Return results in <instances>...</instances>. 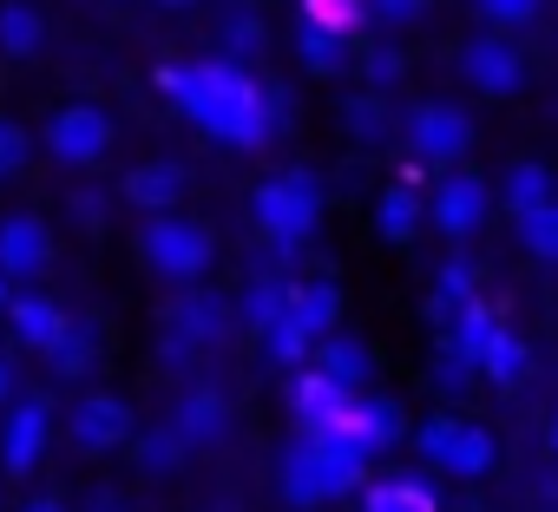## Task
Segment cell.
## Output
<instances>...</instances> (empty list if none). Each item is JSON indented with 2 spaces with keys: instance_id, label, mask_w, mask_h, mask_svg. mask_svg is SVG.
I'll return each instance as SVG.
<instances>
[{
  "instance_id": "obj_7",
  "label": "cell",
  "mask_w": 558,
  "mask_h": 512,
  "mask_svg": "<svg viewBox=\"0 0 558 512\" xmlns=\"http://www.w3.org/2000/svg\"><path fill=\"white\" fill-rule=\"evenodd\" d=\"M323 427H336L349 447H362V453L375 460L381 447H395V440H401V407H395V401H381V394H349V401L336 407V420H323Z\"/></svg>"
},
{
  "instance_id": "obj_5",
  "label": "cell",
  "mask_w": 558,
  "mask_h": 512,
  "mask_svg": "<svg viewBox=\"0 0 558 512\" xmlns=\"http://www.w3.org/2000/svg\"><path fill=\"white\" fill-rule=\"evenodd\" d=\"M414 440H421V453H427L434 466H447V473H460V479H480V473L493 466V434H486V427H466V420L434 414Z\"/></svg>"
},
{
  "instance_id": "obj_21",
  "label": "cell",
  "mask_w": 558,
  "mask_h": 512,
  "mask_svg": "<svg viewBox=\"0 0 558 512\" xmlns=\"http://www.w3.org/2000/svg\"><path fill=\"white\" fill-rule=\"evenodd\" d=\"M316 368L355 394V388L375 375V355H368V342H355V336H336V342H323V362H316Z\"/></svg>"
},
{
  "instance_id": "obj_23",
  "label": "cell",
  "mask_w": 558,
  "mask_h": 512,
  "mask_svg": "<svg viewBox=\"0 0 558 512\" xmlns=\"http://www.w3.org/2000/svg\"><path fill=\"white\" fill-rule=\"evenodd\" d=\"M421 191H414V178H401V184H388V197H381V236H395V243H408L414 230H421Z\"/></svg>"
},
{
  "instance_id": "obj_41",
  "label": "cell",
  "mask_w": 558,
  "mask_h": 512,
  "mask_svg": "<svg viewBox=\"0 0 558 512\" xmlns=\"http://www.w3.org/2000/svg\"><path fill=\"white\" fill-rule=\"evenodd\" d=\"M73 217L99 230V223H106V197H99V191H80V197H73Z\"/></svg>"
},
{
  "instance_id": "obj_28",
  "label": "cell",
  "mask_w": 558,
  "mask_h": 512,
  "mask_svg": "<svg viewBox=\"0 0 558 512\" xmlns=\"http://www.w3.org/2000/svg\"><path fill=\"white\" fill-rule=\"evenodd\" d=\"M47 362H53L60 375H86V368L99 362V349H93V336H86V329H73V322H66V329H60V342L47 349Z\"/></svg>"
},
{
  "instance_id": "obj_22",
  "label": "cell",
  "mask_w": 558,
  "mask_h": 512,
  "mask_svg": "<svg viewBox=\"0 0 558 512\" xmlns=\"http://www.w3.org/2000/svg\"><path fill=\"white\" fill-rule=\"evenodd\" d=\"M362 512H434L427 479H375L362 492Z\"/></svg>"
},
{
  "instance_id": "obj_42",
  "label": "cell",
  "mask_w": 558,
  "mask_h": 512,
  "mask_svg": "<svg viewBox=\"0 0 558 512\" xmlns=\"http://www.w3.org/2000/svg\"><path fill=\"white\" fill-rule=\"evenodd\" d=\"M0 401H14V362L0 355Z\"/></svg>"
},
{
  "instance_id": "obj_27",
  "label": "cell",
  "mask_w": 558,
  "mask_h": 512,
  "mask_svg": "<svg viewBox=\"0 0 558 512\" xmlns=\"http://www.w3.org/2000/svg\"><path fill=\"white\" fill-rule=\"evenodd\" d=\"M303 21H316V27H329V34L349 40L368 21V0H303Z\"/></svg>"
},
{
  "instance_id": "obj_16",
  "label": "cell",
  "mask_w": 558,
  "mask_h": 512,
  "mask_svg": "<svg viewBox=\"0 0 558 512\" xmlns=\"http://www.w3.org/2000/svg\"><path fill=\"white\" fill-rule=\"evenodd\" d=\"M480 375L499 381V388H519V381L532 375V349H525V336H512L506 322H493L486 342H480Z\"/></svg>"
},
{
  "instance_id": "obj_35",
  "label": "cell",
  "mask_w": 558,
  "mask_h": 512,
  "mask_svg": "<svg viewBox=\"0 0 558 512\" xmlns=\"http://www.w3.org/2000/svg\"><path fill=\"white\" fill-rule=\"evenodd\" d=\"M473 375H480V368H473V362H466L460 349H440V362H434V381H440L447 394H460V388H466Z\"/></svg>"
},
{
  "instance_id": "obj_39",
  "label": "cell",
  "mask_w": 558,
  "mask_h": 512,
  "mask_svg": "<svg viewBox=\"0 0 558 512\" xmlns=\"http://www.w3.org/2000/svg\"><path fill=\"white\" fill-rule=\"evenodd\" d=\"M381 119H388L381 99H349V125H355L362 138H381Z\"/></svg>"
},
{
  "instance_id": "obj_20",
  "label": "cell",
  "mask_w": 558,
  "mask_h": 512,
  "mask_svg": "<svg viewBox=\"0 0 558 512\" xmlns=\"http://www.w3.org/2000/svg\"><path fill=\"white\" fill-rule=\"evenodd\" d=\"M8 316H14V336L21 342H34L40 355L60 342V329H66V316L47 303V296H8Z\"/></svg>"
},
{
  "instance_id": "obj_29",
  "label": "cell",
  "mask_w": 558,
  "mask_h": 512,
  "mask_svg": "<svg viewBox=\"0 0 558 512\" xmlns=\"http://www.w3.org/2000/svg\"><path fill=\"white\" fill-rule=\"evenodd\" d=\"M263 349H269V362H276V368H296V362L310 355V336H303L290 316H276V322L263 329Z\"/></svg>"
},
{
  "instance_id": "obj_15",
  "label": "cell",
  "mask_w": 558,
  "mask_h": 512,
  "mask_svg": "<svg viewBox=\"0 0 558 512\" xmlns=\"http://www.w3.org/2000/svg\"><path fill=\"white\" fill-rule=\"evenodd\" d=\"M283 316L316 342V336L336 329V316H342V290H336V283H283Z\"/></svg>"
},
{
  "instance_id": "obj_13",
  "label": "cell",
  "mask_w": 558,
  "mask_h": 512,
  "mask_svg": "<svg viewBox=\"0 0 558 512\" xmlns=\"http://www.w3.org/2000/svg\"><path fill=\"white\" fill-rule=\"evenodd\" d=\"M223 303L217 296H204V290H191V296H178L171 303V355H184V349H210L217 336H223Z\"/></svg>"
},
{
  "instance_id": "obj_3",
  "label": "cell",
  "mask_w": 558,
  "mask_h": 512,
  "mask_svg": "<svg viewBox=\"0 0 558 512\" xmlns=\"http://www.w3.org/2000/svg\"><path fill=\"white\" fill-rule=\"evenodd\" d=\"M256 223H263V236L276 243V249H296L310 230H316V217H323V178H310V171H283V178H269L263 191H256Z\"/></svg>"
},
{
  "instance_id": "obj_46",
  "label": "cell",
  "mask_w": 558,
  "mask_h": 512,
  "mask_svg": "<svg viewBox=\"0 0 558 512\" xmlns=\"http://www.w3.org/2000/svg\"><path fill=\"white\" fill-rule=\"evenodd\" d=\"M158 8H191V0H158Z\"/></svg>"
},
{
  "instance_id": "obj_26",
  "label": "cell",
  "mask_w": 558,
  "mask_h": 512,
  "mask_svg": "<svg viewBox=\"0 0 558 512\" xmlns=\"http://www.w3.org/2000/svg\"><path fill=\"white\" fill-rule=\"evenodd\" d=\"M263 47H269V34H263L256 14H230V21H223V60L250 66V60H263Z\"/></svg>"
},
{
  "instance_id": "obj_45",
  "label": "cell",
  "mask_w": 558,
  "mask_h": 512,
  "mask_svg": "<svg viewBox=\"0 0 558 512\" xmlns=\"http://www.w3.org/2000/svg\"><path fill=\"white\" fill-rule=\"evenodd\" d=\"M0 309H8V277H0Z\"/></svg>"
},
{
  "instance_id": "obj_11",
  "label": "cell",
  "mask_w": 558,
  "mask_h": 512,
  "mask_svg": "<svg viewBox=\"0 0 558 512\" xmlns=\"http://www.w3.org/2000/svg\"><path fill=\"white\" fill-rule=\"evenodd\" d=\"M47 434H53L47 401H21V407H8V434H0V460H8V473H34L40 453H47Z\"/></svg>"
},
{
  "instance_id": "obj_6",
  "label": "cell",
  "mask_w": 558,
  "mask_h": 512,
  "mask_svg": "<svg viewBox=\"0 0 558 512\" xmlns=\"http://www.w3.org/2000/svg\"><path fill=\"white\" fill-rule=\"evenodd\" d=\"M47 151L66 158V164H99V158L112 151V119H106L99 106H66V112H53V125H47Z\"/></svg>"
},
{
  "instance_id": "obj_19",
  "label": "cell",
  "mask_w": 558,
  "mask_h": 512,
  "mask_svg": "<svg viewBox=\"0 0 558 512\" xmlns=\"http://www.w3.org/2000/svg\"><path fill=\"white\" fill-rule=\"evenodd\" d=\"M342 401H349V388H342V381H329L323 368L296 375V394H290L296 427H323V420H336V407H342Z\"/></svg>"
},
{
  "instance_id": "obj_12",
  "label": "cell",
  "mask_w": 558,
  "mask_h": 512,
  "mask_svg": "<svg viewBox=\"0 0 558 512\" xmlns=\"http://www.w3.org/2000/svg\"><path fill=\"white\" fill-rule=\"evenodd\" d=\"M480 217H486V178L453 171V178L434 191V223H440L447 236H466V230H480Z\"/></svg>"
},
{
  "instance_id": "obj_9",
  "label": "cell",
  "mask_w": 558,
  "mask_h": 512,
  "mask_svg": "<svg viewBox=\"0 0 558 512\" xmlns=\"http://www.w3.org/2000/svg\"><path fill=\"white\" fill-rule=\"evenodd\" d=\"M73 440H80L86 453L125 447V440H132V407H125L119 394H86V401L73 407Z\"/></svg>"
},
{
  "instance_id": "obj_34",
  "label": "cell",
  "mask_w": 558,
  "mask_h": 512,
  "mask_svg": "<svg viewBox=\"0 0 558 512\" xmlns=\"http://www.w3.org/2000/svg\"><path fill=\"white\" fill-rule=\"evenodd\" d=\"M276 316H283V283H250V296H243V329H269Z\"/></svg>"
},
{
  "instance_id": "obj_4",
  "label": "cell",
  "mask_w": 558,
  "mask_h": 512,
  "mask_svg": "<svg viewBox=\"0 0 558 512\" xmlns=\"http://www.w3.org/2000/svg\"><path fill=\"white\" fill-rule=\"evenodd\" d=\"M138 243H145V264H151L158 277H171V283L204 277V270H210V256H217L210 230L191 223V217H171V210H151V223H145Z\"/></svg>"
},
{
  "instance_id": "obj_33",
  "label": "cell",
  "mask_w": 558,
  "mask_h": 512,
  "mask_svg": "<svg viewBox=\"0 0 558 512\" xmlns=\"http://www.w3.org/2000/svg\"><path fill=\"white\" fill-rule=\"evenodd\" d=\"M473 296V270L466 264H447L440 270V290H434V322H453V309Z\"/></svg>"
},
{
  "instance_id": "obj_17",
  "label": "cell",
  "mask_w": 558,
  "mask_h": 512,
  "mask_svg": "<svg viewBox=\"0 0 558 512\" xmlns=\"http://www.w3.org/2000/svg\"><path fill=\"white\" fill-rule=\"evenodd\" d=\"M191 447H210V440H223V427H230V401H223V388H191L184 401H178V420H171Z\"/></svg>"
},
{
  "instance_id": "obj_31",
  "label": "cell",
  "mask_w": 558,
  "mask_h": 512,
  "mask_svg": "<svg viewBox=\"0 0 558 512\" xmlns=\"http://www.w3.org/2000/svg\"><path fill=\"white\" fill-rule=\"evenodd\" d=\"M532 204H551V178H545V164H519V171L506 178V210H532Z\"/></svg>"
},
{
  "instance_id": "obj_10",
  "label": "cell",
  "mask_w": 558,
  "mask_h": 512,
  "mask_svg": "<svg viewBox=\"0 0 558 512\" xmlns=\"http://www.w3.org/2000/svg\"><path fill=\"white\" fill-rule=\"evenodd\" d=\"M53 264V230L40 217H8L0 223V277H40Z\"/></svg>"
},
{
  "instance_id": "obj_32",
  "label": "cell",
  "mask_w": 558,
  "mask_h": 512,
  "mask_svg": "<svg viewBox=\"0 0 558 512\" xmlns=\"http://www.w3.org/2000/svg\"><path fill=\"white\" fill-rule=\"evenodd\" d=\"M184 453H191V440H184L178 427H151V434L138 440V460H145L151 473H171V466H178Z\"/></svg>"
},
{
  "instance_id": "obj_37",
  "label": "cell",
  "mask_w": 558,
  "mask_h": 512,
  "mask_svg": "<svg viewBox=\"0 0 558 512\" xmlns=\"http://www.w3.org/2000/svg\"><path fill=\"white\" fill-rule=\"evenodd\" d=\"M21 164H27V132L14 119H0V178H14Z\"/></svg>"
},
{
  "instance_id": "obj_43",
  "label": "cell",
  "mask_w": 558,
  "mask_h": 512,
  "mask_svg": "<svg viewBox=\"0 0 558 512\" xmlns=\"http://www.w3.org/2000/svg\"><path fill=\"white\" fill-rule=\"evenodd\" d=\"M93 512H119V492H99V505Z\"/></svg>"
},
{
  "instance_id": "obj_44",
  "label": "cell",
  "mask_w": 558,
  "mask_h": 512,
  "mask_svg": "<svg viewBox=\"0 0 558 512\" xmlns=\"http://www.w3.org/2000/svg\"><path fill=\"white\" fill-rule=\"evenodd\" d=\"M27 512H66V505H60V499H34Z\"/></svg>"
},
{
  "instance_id": "obj_8",
  "label": "cell",
  "mask_w": 558,
  "mask_h": 512,
  "mask_svg": "<svg viewBox=\"0 0 558 512\" xmlns=\"http://www.w3.org/2000/svg\"><path fill=\"white\" fill-rule=\"evenodd\" d=\"M408 138H414V151L421 158H434V164H453L466 145H473V125H466V112L460 106H414V119H408Z\"/></svg>"
},
{
  "instance_id": "obj_24",
  "label": "cell",
  "mask_w": 558,
  "mask_h": 512,
  "mask_svg": "<svg viewBox=\"0 0 558 512\" xmlns=\"http://www.w3.org/2000/svg\"><path fill=\"white\" fill-rule=\"evenodd\" d=\"M512 217H519L525 249L538 256V264H551V256H558V210L551 204H532V210H512Z\"/></svg>"
},
{
  "instance_id": "obj_40",
  "label": "cell",
  "mask_w": 558,
  "mask_h": 512,
  "mask_svg": "<svg viewBox=\"0 0 558 512\" xmlns=\"http://www.w3.org/2000/svg\"><path fill=\"white\" fill-rule=\"evenodd\" d=\"M368 80H375V86L401 80V53H395V47H375V53H368Z\"/></svg>"
},
{
  "instance_id": "obj_25",
  "label": "cell",
  "mask_w": 558,
  "mask_h": 512,
  "mask_svg": "<svg viewBox=\"0 0 558 512\" xmlns=\"http://www.w3.org/2000/svg\"><path fill=\"white\" fill-rule=\"evenodd\" d=\"M0 47H8L14 60H27V53H40V14L34 8H0Z\"/></svg>"
},
{
  "instance_id": "obj_14",
  "label": "cell",
  "mask_w": 558,
  "mask_h": 512,
  "mask_svg": "<svg viewBox=\"0 0 558 512\" xmlns=\"http://www.w3.org/2000/svg\"><path fill=\"white\" fill-rule=\"evenodd\" d=\"M184 184H191V178H184L178 158H151V164H132L119 191H125V204H138V210H171V204L184 197Z\"/></svg>"
},
{
  "instance_id": "obj_30",
  "label": "cell",
  "mask_w": 558,
  "mask_h": 512,
  "mask_svg": "<svg viewBox=\"0 0 558 512\" xmlns=\"http://www.w3.org/2000/svg\"><path fill=\"white\" fill-rule=\"evenodd\" d=\"M296 47H303V60L316 66V73H329V66H342V34H329V27H316V21H303L296 27Z\"/></svg>"
},
{
  "instance_id": "obj_1",
  "label": "cell",
  "mask_w": 558,
  "mask_h": 512,
  "mask_svg": "<svg viewBox=\"0 0 558 512\" xmlns=\"http://www.w3.org/2000/svg\"><path fill=\"white\" fill-rule=\"evenodd\" d=\"M158 86L223 145L263 151L290 119V93L250 80V66L236 60H191V66H158Z\"/></svg>"
},
{
  "instance_id": "obj_18",
  "label": "cell",
  "mask_w": 558,
  "mask_h": 512,
  "mask_svg": "<svg viewBox=\"0 0 558 512\" xmlns=\"http://www.w3.org/2000/svg\"><path fill=\"white\" fill-rule=\"evenodd\" d=\"M519 73H525V66H519V53H512L506 40H473V47H466V80H473L480 93H512Z\"/></svg>"
},
{
  "instance_id": "obj_38",
  "label": "cell",
  "mask_w": 558,
  "mask_h": 512,
  "mask_svg": "<svg viewBox=\"0 0 558 512\" xmlns=\"http://www.w3.org/2000/svg\"><path fill=\"white\" fill-rule=\"evenodd\" d=\"M480 8H486L499 27H525V21L538 14V0H480Z\"/></svg>"
},
{
  "instance_id": "obj_36",
  "label": "cell",
  "mask_w": 558,
  "mask_h": 512,
  "mask_svg": "<svg viewBox=\"0 0 558 512\" xmlns=\"http://www.w3.org/2000/svg\"><path fill=\"white\" fill-rule=\"evenodd\" d=\"M421 14H427V0H368V21H381V27H408Z\"/></svg>"
},
{
  "instance_id": "obj_2",
  "label": "cell",
  "mask_w": 558,
  "mask_h": 512,
  "mask_svg": "<svg viewBox=\"0 0 558 512\" xmlns=\"http://www.w3.org/2000/svg\"><path fill=\"white\" fill-rule=\"evenodd\" d=\"M362 473H368L362 447H349L336 427H303V447H290L283 460V492L290 505H329L349 486H362Z\"/></svg>"
}]
</instances>
